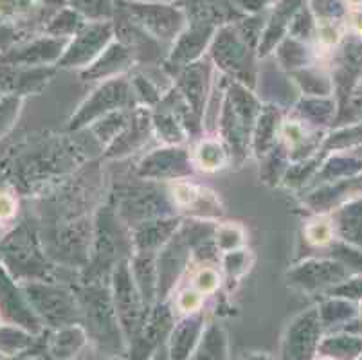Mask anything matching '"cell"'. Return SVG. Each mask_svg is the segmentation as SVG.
<instances>
[{
	"label": "cell",
	"instance_id": "52a82bcc",
	"mask_svg": "<svg viewBox=\"0 0 362 360\" xmlns=\"http://www.w3.org/2000/svg\"><path fill=\"white\" fill-rule=\"evenodd\" d=\"M218 285V277L213 270L206 269V270H200V274L197 276V286H199L200 292H213Z\"/></svg>",
	"mask_w": 362,
	"mask_h": 360
},
{
	"label": "cell",
	"instance_id": "9c48e42d",
	"mask_svg": "<svg viewBox=\"0 0 362 360\" xmlns=\"http://www.w3.org/2000/svg\"><path fill=\"white\" fill-rule=\"evenodd\" d=\"M200 303H202V299H200V296L197 292H186L180 296L179 299V308L182 310V312H195V310H199Z\"/></svg>",
	"mask_w": 362,
	"mask_h": 360
},
{
	"label": "cell",
	"instance_id": "2e32d148",
	"mask_svg": "<svg viewBox=\"0 0 362 360\" xmlns=\"http://www.w3.org/2000/svg\"><path fill=\"white\" fill-rule=\"evenodd\" d=\"M361 321H362V308H361Z\"/></svg>",
	"mask_w": 362,
	"mask_h": 360
},
{
	"label": "cell",
	"instance_id": "277c9868",
	"mask_svg": "<svg viewBox=\"0 0 362 360\" xmlns=\"http://www.w3.org/2000/svg\"><path fill=\"white\" fill-rule=\"evenodd\" d=\"M317 36L322 45L332 47L341 40V31H339L337 24H334V22H322L317 28Z\"/></svg>",
	"mask_w": 362,
	"mask_h": 360
},
{
	"label": "cell",
	"instance_id": "8fae6325",
	"mask_svg": "<svg viewBox=\"0 0 362 360\" xmlns=\"http://www.w3.org/2000/svg\"><path fill=\"white\" fill-rule=\"evenodd\" d=\"M350 25L357 35L362 36V8L361 9H354L350 15Z\"/></svg>",
	"mask_w": 362,
	"mask_h": 360
},
{
	"label": "cell",
	"instance_id": "3957f363",
	"mask_svg": "<svg viewBox=\"0 0 362 360\" xmlns=\"http://www.w3.org/2000/svg\"><path fill=\"white\" fill-rule=\"evenodd\" d=\"M16 112H18V99L15 98L0 99V135L4 134V132L11 127V121L13 117H15Z\"/></svg>",
	"mask_w": 362,
	"mask_h": 360
},
{
	"label": "cell",
	"instance_id": "7a4b0ae2",
	"mask_svg": "<svg viewBox=\"0 0 362 360\" xmlns=\"http://www.w3.org/2000/svg\"><path fill=\"white\" fill-rule=\"evenodd\" d=\"M40 9V0H0V16L11 22L28 18Z\"/></svg>",
	"mask_w": 362,
	"mask_h": 360
},
{
	"label": "cell",
	"instance_id": "5bb4252c",
	"mask_svg": "<svg viewBox=\"0 0 362 360\" xmlns=\"http://www.w3.org/2000/svg\"><path fill=\"white\" fill-rule=\"evenodd\" d=\"M319 360H334V359H330V356H322V359H319Z\"/></svg>",
	"mask_w": 362,
	"mask_h": 360
},
{
	"label": "cell",
	"instance_id": "5b68a950",
	"mask_svg": "<svg viewBox=\"0 0 362 360\" xmlns=\"http://www.w3.org/2000/svg\"><path fill=\"white\" fill-rule=\"evenodd\" d=\"M72 4L90 15H105L108 11L107 0H72Z\"/></svg>",
	"mask_w": 362,
	"mask_h": 360
},
{
	"label": "cell",
	"instance_id": "30bf717a",
	"mask_svg": "<svg viewBox=\"0 0 362 360\" xmlns=\"http://www.w3.org/2000/svg\"><path fill=\"white\" fill-rule=\"evenodd\" d=\"M15 22L0 16V47H4V44L11 42V36H15Z\"/></svg>",
	"mask_w": 362,
	"mask_h": 360
},
{
	"label": "cell",
	"instance_id": "8992f818",
	"mask_svg": "<svg viewBox=\"0 0 362 360\" xmlns=\"http://www.w3.org/2000/svg\"><path fill=\"white\" fill-rule=\"evenodd\" d=\"M308 238H310L314 243L322 245V243L330 242L332 227L328 226V223H314V226H310V229H308Z\"/></svg>",
	"mask_w": 362,
	"mask_h": 360
},
{
	"label": "cell",
	"instance_id": "e0dca14e",
	"mask_svg": "<svg viewBox=\"0 0 362 360\" xmlns=\"http://www.w3.org/2000/svg\"><path fill=\"white\" fill-rule=\"evenodd\" d=\"M361 360H362V356H361Z\"/></svg>",
	"mask_w": 362,
	"mask_h": 360
},
{
	"label": "cell",
	"instance_id": "6da1fadb",
	"mask_svg": "<svg viewBox=\"0 0 362 360\" xmlns=\"http://www.w3.org/2000/svg\"><path fill=\"white\" fill-rule=\"evenodd\" d=\"M322 352L334 360H354L362 353V341L357 337H335L322 344Z\"/></svg>",
	"mask_w": 362,
	"mask_h": 360
},
{
	"label": "cell",
	"instance_id": "9a60e30c",
	"mask_svg": "<svg viewBox=\"0 0 362 360\" xmlns=\"http://www.w3.org/2000/svg\"><path fill=\"white\" fill-rule=\"evenodd\" d=\"M249 360H267V359H249Z\"/></svg>",
	"mask_w": 362,
	"mask_h": 360
},
{
	"label": "cell",
	"instance_id": "ba28073f",
	"mask_svg": "<svg viewBox=\"0 0 362 360\" xmlns=\"http://www.w3.org/2000/svg\"><path fill=\"white\" fill-rule=\"evenodd\" d=\"M16 202L15 198L6 191H0V222H6L15 214Z\"/></svg>",
	"mask_w": 362,
	"mask_h": 360
},
{
	"label": "cell",
	"instance_id": "4fadbf2b",
	"mask_svg": "<svg viewBox=\"0 0 362 360\" xmlns=\"http://www.w3.org/2000/svg\"><path fill=\"white\" fill-rule=\"evenodd\" d=\"M195 360H220V356H213V359H211L209 355H206V359H204V355H199Z\"/></svg>",
	"mask_w": 362,
	"mask_h": 360
},
{
	"label": "cell",
	"instance_id": "7c38bea8",
	"mask_svg": "<svg viewBox=\"0 0 362 360\" xmlns=\"http://www.w3.org/2000/svg\"><path fill=\"white\" fill-rule=\"evenodd\" d=\"M346 4L350 6L351 9H361V6H362V0H346Z\"/></svg>",
	"mask_w": 362,
	"mask_h": 360
}]
</instances>
